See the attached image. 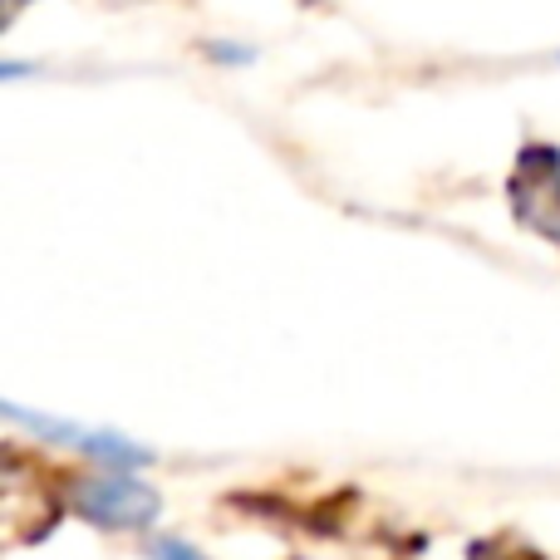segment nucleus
I'll list each match as a JSON object with an SVG mask.
<instances>
[{
	"label": "nucleus",
	"instance_id": "1",
	"mask_svg": "<svg viewBox=\"0 0 560 560\" xmlns=\"http://www.w3.org/2000/svg\"><path fill=\"white\" fill-rule=\"evenodd\" d=\"M74 512L89 516L94 526H108V532H143L158 522L163 497L138 482L133 472H104L74 487Z\"/></svg>",
	"mask_w": 560,
	"mask_h": 560
},
{
	"label": "nucleus",
	"instance_id": "2",
	"mask_svg": "<svg viewBox=\"0 0 560 560\" xmlns=\"http://www.w3.org/2000/svg\"><path fill=\"white\" fill-rule=\"evenodd\" d=\"M512 207L536 236L560 246V153L556 148H526L516 158Z\"/></svg>",
	"mask_w": 560,
	"mask_h": 560
},
{
	"label": "nucleus",
	"instance_id": "3",
	"mask_svg": "<svg viewBox=\"0 0 560 560\" xmlns=\"http://www.w3.org/2000/svg\"><path fill=\"white\" fill-rule=\"evenodd\" d=\"M74 447L84 457H94V463H104L108 472H138V467L153 463V453L138 443H128L124 433H94V428H79Z\"/></svg>",
	"mask_w": 560,
	"mask_h": 560
},
{
	"label": "nucleus",
	"instance_id": "4",
	"mask_svg": "<svg viewBox=\"0 0 560 560\" xmlns=\"http://www.w3.org/2000/svg\"><path fill=\"white\" fill-rule=\"evenodd\" d=\"M148 560H207V556L197 551V546L177 541V536H163V541L148 546Z\"/></svg>",
	"mask_w": 560,
	"mask_h": 560
},
{
	"label": "nucleus",
	"instance_id": "5",
	"mask_svg": "<svg viewBox=\"0 0 560 560\" xmlns=\"http://www.w3.org/2000/svg\"><path fill=\"white\" fill-rule=\"evenodd\" d=\"M212 55L222 59V65H242V59H252V49L246 45H212Z\"/></svg>",
	"mask_w": 560,
	"mask_h": 560
},
{
	"label": "nucleus",
	"instance_id": "6",
	"mask_svg": "<svg viewBox=\"0 0 560 560\" xmlns=\"http://www.w3.org/2000/svg\"><path fill=\"white\" fill-rule=\"evenodd\" d=\"M20 5H30V0H5V15H15Z\"/></svg>",
	"mask_w": 560,
	"mask_h": 560
}]
</instances>
